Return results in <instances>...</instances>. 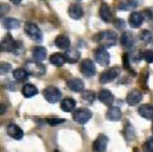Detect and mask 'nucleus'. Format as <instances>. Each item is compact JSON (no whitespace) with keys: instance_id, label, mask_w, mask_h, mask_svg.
<instances>
[{"instance_id":"obj_11","label":"nucleus","mask_w":153,"mask_h":152,"mask_svg":"<svg viewBox=\"0 0 153 152\" xmlns=\"http://www.w3.org/2000/svg\"><path fill=\"white\" fill-rule=\"evenodd\" d=\"M6 131L7 135L15 140H21L24 136L23 130L15 124H8Z\"/></svg>"},{"instance_id":"obj_19","label":"nucleus","mask_w":153,"mask_h":152,"mask_svg":"<svg viewBox=\"0 0 153 152\" xmlns=\"http://www.w3.org/2000/svg\"><path fill=\"white\" fill-rule=\"evenodd\" d=\"M64 56H65L66 60L69 63H74L77 62L81 57V52L78 49H74V48H68L66 49L64 52Z\"/></svg>"},{"instance_id":"obj_4","label":"nucleus","mask_w":153,"mask_h":152,"mask_svg":"<svg viewBox=\"0 0 153 152\" xmlns=\"http://www.w3.org/2000/svg\"><path fill=\"white\" fill-rule=\"evenodd\" d=\"M24 31L25 34L36 43H41L43 41V33L36 24L31 22H25Z\"/></svg>"},{"instance_id":"obj_14","label":"nucleus","mask_w":153,"mask_h":152,"mask_svg":"<svg viewBox=\"0 0 153 152\" xmlns=\"http://www.w3.org/2000/svg\"><path fill=\"white\" fill-rule=\"evenodd\" d=\"M99 14H100V18L105 22L109 23V22H111L113 20L111 10V8L108 4H106V3H102L100 5V10H99Z\"/></svg>"},{"instance_id":"obj_30","label":"nucleus","mask_w":153,"mask_h":152,"mask_svg":"<svg viewBox=\"0 0 153 152\" xmlns=\"http://www.w3.org/2000/svg\"><path fill=\"white\" fill-rule=\"evenodd\" d=\"M137 3L134 0H123L119 4L118 8L120 10H128L134 8L137 6Z\"/></svg>"},{"instance_id":"obj_15","label":"nucleus","mask_w":153,"mask_h":152,"mask_svg":"<svg viewBox=\"0 0 153 152\" xmlns=\"http://www.w3.org/2000/svg\"><path fill=\"white\" fill-rule=\"evenodd\" d=\"M143 15L140 12H132L130 14L129 19H128V23L130 26L133 28H138L143 24L144 21Z\"/></svg>"},{"instance_id":"obj_20","label":"nucleus","mask_w":153,"mask_h":152,"mask_svg":"<svg viewBox=\"0 0 153 152\" xmlns=\"http://www.w3.org/2000/svg\"><path fill=\"white\" fill-rule=\"evenodd\" d=\"M105 117L111 121H118L121 119L122 112L120 109L117 106H111L106 112Z\"/></svg>"},{"instance_id":"obj_35","label":"nucleus","mask_w":153,"mask_h":152,"mask_svg":"<svg viewBox=\"0 0 153 152\" xmlns=\"http://www.w3.org/2000/svg\"><path fill=\"white\" fill-rule=\"evenodd\" d=\"M142 58L148 63H153V50L148 49L142 53Z\"/></svg>"},{"instance_id":"obj_16","label":"nucleus","mask_w":153,"mask_h":152,"mask_svg":"<svg viewBox=\"0 0 153 152\" xmlns=\"http://www.w3.org/2000/svg\"><path fill=\"white\" fill-rule=\"evenodd\" d=\"M142 100V94L137 89H133L126 96V103L129 106H135Z\"/></svg>"},{"instance_id":"obj_1","label":"nucleus","mask_w":153,"mask_h":152,"mask_svg":"<svg viewBox=\"0 0 153 152\" xmlns=\"http://www.w3.org/2000/svg\"><path fill=\"white\" fill-rule=\"evenodd\" d=\"M117 40V33L111 30L101 31L96 34L94 37V41L100 43L101 46H105V48L111 47L116 45Z\"/></svg>"},{"instance_id":"obj_10","label":"nucleus","mask_w":153,"mask_h":152,"mask_svg":"<svg viewBox=\"0 0 153 152\" xmlns=\"http://www.w3.org/2000/svg\"><path fill=\"white\" fill-rule=\"evenodd\" d=\"M108 138L105 134H100L93 143V151L97 152L105 151Z\"/></svg>"},{"instance_id":"obj_24","label":"nucleus","mask_w":153,"mask_h":152,"mask_svg":"<svg viewBox=\"0 0 153 152\" xmlns=\"http://www.w3.org/2000/svg\"><path fill=\"white\" fill-rule=\"evenodd\" d=\"M76 105V100L73 98H70V97L64 98L61 102V109L65 112H71L72 111L74 110Z\"/></svg>"},{"instance_id":"obj_28","label":"nucleus","mask_w":153,"mask_h":152,"mask_svg":"<svg viewBox=\"0 0 153 152\" xmlns=\"http://www.w3.org/2000/svg\"><path fill=\"white\" fill-rule=\"evenodd\" d=\"M28 74L25 68H17L13 70V76L16 80L19 82H24L28 79Z\"/></svg>"},{"instance_id":"obj_34","label":"nucleus","mask_w":153,"mask_h":152,"mask_svg":"<svg viewBox=\"0 0 153 152\" xmlns=\"http://www.w3.org/2000/svg\"><path fill=\"white\" fill-rule=\"evenodd\" d=\"M144 151L153 152V137H149L143 145Z\"/></svg>"},{"instance_id":"obj_33","label":"nucleus","mask_w":153,"mask_h":152,"mask_svg":"<svg viewBox=\"0 0 153 152\" xmlns=\"http://www.w3.org/2000/svg\"><path fill=\"white\" fill-rule=\"evenodd\" d=\"M139 37H140V40H141L142 41L145 42V43H149L152 40L153 34L150 31H149V30L144 29L142 30V31H140V34H139Z\"/></svg>"},{"instance_id":"obj_21","label":"nucleus","mask_w":153,"mask_h":152,"mask_svg":"<svg viewBox=\"0 0 153 152\" xmlns=\"http://www.w3.org/2000/svg\"><path fill=\"white\" fill-rule=\"evenodd\" d=\"M55 45L61 49H67L70 47V40L67 35L60 34L55 39Z\"/></svg>"},{"instance_id":"obj_18","label":"nucleus","mask_w":153,"mask_h":152,"mask_svg":"<svg viewBox=\"0 0 153 152\" xmlns=\"http://www.w3.org/2000/svg\"><path fill=\"white\" fill-rule=\"evenodd\" d=\"M67 87L74 92H81L84 90L85 84L79 78H73L67 81Z\"/></svg>"},{"instance_id":"obj_39","label":"nucleus","mask_w":153,"mask_h":152,"mask_svg":"<svg viewBox=\"0 0 153 152\" xmlns=\"http://www.w3.org/2000/svg\"><path fill=\"white\" fill-rule=\"evenodd\" d=\"M123 64L124 68L126 70H129L130 69V61H129V56L127 53H124L123 55Z\"/></svg>"},{"instance_id":"obj_36","label":"nucleus","mask_w":153,"mask_h":152,"mask_svg":"<svg viewBox=\"0 0 153 152\" xmlns=\"http://www.w3.org/2000/svg\"><path fill=\"white\" fill-rule=\"evenodd\" d=\"M11 69V64L7 62H1L0 64V73L1 75L6 74Z\"/></svg>"},{"instance_id":"obj_32","label":"nucleus","mask_w":153,"mask_h":152,"mask_svg":"<svg viewBox=\"0 0 153 152\" xmlns=\"http://www.w3.org/2000/svg\"><path fill=\"white\" fill-rule=\"evenodd\" d=\"M149 78V72L148 70H144L140 73V76H139L138 82L140 86L143 89L144 88H147V80Z\"/></svg>"},{"instance_id":"obj_29","label":"nucleus","mask_w":153,"mask_h":152,"mask_svg":"<svg viewBox=\"0 0 153 152\" xmlns=\"http://www.w3.org/2000/svg\"><path fill=\"white\" fill-rule=\"evenodd\" d=\"M124 137L127 141H131L135 137V131L133 127V126L131 124L128 123V124L125 126L123 130Z\"/></svg>"},{"instance_id":"obj_41","label":"nucleus","mask_w":153,"mask_h":152,"mask_svg":"<svg viewBox=\"0 0 153 152\" xmlns=\"http://www.w3.org/2000/svg\"><path fill=\"white\" fill-rule=\"evenodd\" d=\"M10 1H11L13 4H16V5H17V4H20V2L22 1V0H10Z\"/></svg>"},{"instance_id":"obj_7","label":"nucleus","mask_w":153,"mask_h":152,"mask_svg":"<svg viewBox=\"0 0 153 152\" xmlns=\"http://www.w3.org/2000/svg\"><path fill=\"white\" fill-rule=\"evenodd\" d=\"M92 118V112L86 108H78L73 112V118L76 123L85 124Z\"/></svg>"},{"instance_id":"obj_13","label":"nucleus","mask_w":153,"mask_h":152,"mask_svg":"<svg viewBox=\"0 0 153 152\" xmlns=\"http://www.w3.org/2000/svg\"><path fill=\"white\" fill-rule=\"evenodd\" d=\"M68 13L70 18L77 20L83 16L84 10L80 4L73 3V4H70V6L69 7Z\"/></svg>"},{"instance_id":"obj_26","label":"nucleus","mask_w":153,"mask_h":152,"mask_svg":"<svg viewBox=\"0 0 153 152\" xmlns=\"http://www.w3.org/2000/svg\"><path fill=\"white\" fill-rule=\"evenodd\" d=\"M120 41L124 47L131 48L134 45V38L133 37V34L131 32H129V31H125L121 35Z\"/></svg>"},{"instance_id":"obj_17","label":"nucleus","mask_w":153,"mask_h":152,"mask_svg":"<svg viewBox=\"0 0 153 152\" xmlns=\"http://www.w3.org/2000/svg\"><path fill=\"white\" fill-rule=\"evenodd\" d=\"M138 113L145 119H153V104L145 103L138 108Z\"/></svg>"},{"instance_id":"obj_8","label":"nucleus","mask_w":153,"mask_h":152,"mask_svg":"<svg viewBox=\"0 0 153 152\" xmlns=\"http://www.w3.org/2000/svg\"><path fill=\"white\" fill-rule=\"evenodd\" d=\"M120 68L118 67H113L109 68L106 71L103 72L100 77V82L102 84L111 82L120 74Z\"/></svg>"},{"instance_id":"obj_12","label":"nucleus","mask_w":153,"mask_h":152,"mask_svg":"<svg viewBox=\"0 0 153 152\" xmlns=\"http://www.w3.org/2000/svg\"><path fill=\"white\" fill-rule=\"evenodd\" d=\"M98 98L100 102L108 106H111L114 101V96L110 90L108 89H102L99 93Z\"/></svg>"},{"instance_id":"obj_9","label":"nucleus","mask_w":153,"mask_h":152,"mask_svg":"<svg viewBox=\"0 0 153 152\" xmlns=\"http://www.w3.org/2000/svg\"><path fill=\"white\" fill-rule=\"evenodd\" d=\"M80 70L83 76L86 77H92L97 73V69L94 63L90 58H85L80 64Z\"/></svg>"},{"instance_id":"obj_42","label":"nucleus","mask_w":153,"mask_h":152,"mask_svg":"<svg viewBox=\"0 0 153 152\" xmlns=\"http://www.w3.org/2000/svg\"><path fill=\"white\" fill-rule=\"evenodd\" d=\"M152 133L153 134V121H152Z\"/></svg>"},{"instance_id":"obj_38","label":"nucleus","mask_w":153,"mask_h":152,"mask_svg":"<svg viewBox=\"0 0 153 152\" xmlns=\"http://www.w3.org/2000/svg\"><path fill=\"white\" fill-rule=\"evenodd\" d=\"M114 26L118 29H123L126 26L125 21L120 18H116L114 21Z\"/></svg>"},{"instance_id":"obj_31","label":"nucleus","mask_w":153,"mask_h":152,"mask_svg":"<svg viewBox=\"0 0 153 152\" xmlns=\"http://www.w3.org/2000/svg\"><path fill=\"white\" fill-rule=\"evenodd\" d=\"M82 99L85 101L88 102L89 103H92L96 99V94L94 91L91 90H87V91H82Z\"/></svg>"},{"instance_id":"obj_40","label":"nucleus","mask_w":153,"mask_h":152,"mask_svg":"<svg viewBox=\"0 0 153 152\" xmlns=\"http://www.w3.org/2000/svg\"><path fill=\"white\" fill-rule=\"evenodd\" d=\"M142 15H143L144 19H147V20H151L153 18V13L149 9H146V10L142 11Z\"/></svg>"},{"instance_id":"obj_6","label":"nucleus","mask_w":153,"mask_h":152,"mask_svg":"<svg viewBox=\"0 0 153 152\" xmlns=\"http://www.w3.org/2000/svg\"><path fill=\"white\" fill-rule=\"evenodd\" d=\"M43 95L46 101L49 103H56L61 100L62 94L58 88L53 85H49L43 90Z\"/></svg>"},{"instance_id":"obj_5","label":"nucleus","mask_w":153,"mask_h":152,"mask_svg":"<svg viewBox=\"0 0 153 152\" xmlns=\"http://www.w3.org/2000/svg\"><path fill=\"white\" fill-rule=\"evenodd\" d=\"M94 56L95 61L102 67H107L110 64V55L105 47L100 46L94 50Z\"/></svg>"},{"instance_id":"obj_23","label":"nucleus","mask_w":153,"mask_h":152,"mask_svg":"<svg viewBox=\"0 0 153 152\" xmlns=\"http://www.w3.org/2000/svg\"><path fill=\"white\" fill-rule=\"evenodd\" d=\"M22 94L25 98H30L38 94V89L32 84H25L22 88Z\"/></svg>"},{"instance_id":"obj_22","label":"nucleus","mask_w":153,"mask_h":152,"mask_svg":"<svg viewBox=\"0 0 153 152\" xmlns=\"http://www.w3.org/2000/svg\"><path fill=\"white\" fill-rule=\"evenodd\" d=\"M3 27L7 30L17 29L20 27V22L15 18L6 17L1 21Z\"/></svg>"},{"instance_id":"obj_27","label":"nucleus","mask_w":153,"mask_h":152,"mask_svg":"<svg viewBox=\"0 0 153 152\" xmlns=\"http://www.w3.org/2000/svg\"><path fill=\"white\" fill-rule=\"evenodd\" d=\"M49 61H50L51 64H53L55 67H61L64 65L67 60H66L64 55L59 53V52H56V53H54L50 55Z\"/></svg>"},{"instance_id":"obj_25","label":"nucleus","mask_w":153,"mask_h":152,"mask_svg":"<svg viewBox=\"0 0 153 152\" xmlns=\"http://www.w3.org/2000/svg\"><path fill=\"white\" fill-rule=\"evenodd\" d=\"M32 56L34 60L42 61L46 58V49L44 46H38L34 47L32 50Z\"/></svg>"},{"instance_id":"obj_2","label":"nucleus","mask_w":153,"mask_h":152,"mask_svg":"<svg viewBox=\"0 0 153 152\" xmlns=\"http://www.w3.org/2000/svg\"><path fill=\"white\" fill-rule=\"evenodd\" d=\"M22 44L19 41H16L13 39L10 33H7L3 37L1 42V52H15L21 49Z\"/></svg>"},{"instance_id":"obj_37","label":"nucleus","mask_w":153,"mask_h":152,"mask_svg":"<svg viewBox=\"0 0 153 152\" xmlns=\"http://www.w3.org/2000/svg\"><path fill=\"white\" fill-rule=\"evenodd\" d=\"M66 120L64 119V118H48L46 119V122H47L48 124H49L50 126H56L58 125L59 124H61V123L64 122Z\"/></svg>"},{"instance_id":"obj_3","label":"nucleus","mask_w":153,"mask_h":152,"mask_svg":"<svg viewBox=\"0 0 153 152\" xmlns=\"http://www.w3.org/2000/svg\"><path fill=\"white\" fill-rule=\"evenodd\" d=\"M24 68L31 76L40 77L46 73V67L38 61H28L24 65Z\"/></svg>"}]
</instances>
